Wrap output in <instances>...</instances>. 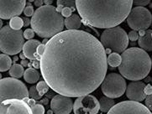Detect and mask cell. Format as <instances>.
<instances>
[{"label": "cell", "mask_w": 152, "mask_h": 114, "mask_svg": "<svg viewBox=\"0 0 152 114\" xmlns=\"http://www.w3.org/2000/svg\"><path fill=\"white\" fill-rule=\"evenodd\" d=\"M45 50V45L44 44H40V45L38 46V49H37V53L39 54L40 56H42L43 54H44Z\"/></svg>", "instance_id": "35"}, {"label": "cell", "mask_w": 152, "mask_h": 114, "mask_svg": "<svg viewBox=\"0 0 152 114\" xmlns=\"http://www.w3.org/2000/svg\"><path fill=\"white\" fill-rule=\"evenodd\" d=\"M10 25L14 30H21V28L24 26V20L20 17L15 16L12 19H10Z\"/></svg>", "instance_id": "25"}, {"label": "cell", "mask_w": 152, "mask_h": 114, "mask_svg": "<svg viewBox=\"0 0 152 114\" xmlns=\"http://www.w3.org/2000/svg\"><path fill=\"white\" fill-rule=\"evenodd\" d=\"M30 92L21 81L14 77L2 78L0 81V102L11 98L29 99Z\"/></svg>", "instance_id": "7"}, {"label": "cell", "mask_w": 152, "mask_h": 114, "mask_svg": "<svg viewBox=\"0 0 152 114\" xmlns=\"http://www.w3.org/2000/svg\"><path fill=\"white\" fill-rule=\"evenodd\" d=\"M99 103H100V109L103 113H108V111L115 105L113 98L108 97L107 96L101 97Z\"/></svg>", "instance_id": "20"}, {"label": "cell", "mask_w": 152, "mask_h": 114, "mask_svg": "<svg viewBox=\"0 0 152 114\" xmlns=\"http://www.w3.org/2000/svg\"><path fill=\"white\" fill-rule=\"evenodd\" d=\"M118 65L120 74L129 81H140L147 76L151 70V59L145 50L138 47L126 49L121 55Z\"/></svg>", "instance_id": "3"}, {"label": "cell", "mask_w": 152, "mask_h": 114, "mask_svg": "<svg viewBox=\"0 0 152 114\" xmlns=\"http://www.w3.org/2000/svg\"><path fill=\"white\" fill-rule=\"evenodd\" d=\"M64 7H69L75 11L77 8L76 0H57V9L61 12Z\"/></svg>", "instance_id": "24"}, {"label": "cell", "mask_w": 152, "mask_h": 114, "mask_svg": "<svg viewBox=\"0 0 152 114\" xmlns=\"http://www.w3.org/2000/svg\"><path fill=\"white\" fill-rule=\"evenodd\" d=\"M28 1H29V2H30V3H31V2H34V0H28Z\"/></svg>", "instance_id": "44"}, {"label": "cell", "mask_w": 152, "mask_h": 114, "mask_svg": "<svg viewBox=\"0 0 152 114\" xmlns=\"http://www.w3.org/2000/svg\"><path fill=\"white\" fill-rule=\"evenodd\" d=\"M138 45L145 51H152V30L140 31V36L138 40Z\"/></svg>", "instance_id": "17"}, {"label": "cell", "mask_w": 152, "mask_h": 114, "mask_svg": "<svg viewBox=\"0 0 152 114\" xmlns=\"http://www.w3.org/2000/svg\"><path fill=\"white\" fill-rule=\"evenodd\" d=\"M127 85L122 75L109 73L101 84V89L105 96L111 98H118L126 91Z\"/></svg>", "instance_id": "8"}, {"label": "cell", "mask_w": 152, "mask_h": 114, "mask_svg": "<svg viewBox=\"0 0 152 114\" xmlns=\"http://www.w3.org/2000/svg\"><path fill=\"white\" fill-rule=\"evenodd\" d=\"M151 0H133V4H134L135 6H146L150 3Z\"/></svg>", "instance_id": "32"}, {"label": "cell", "mask_w": 152, "mask_h": 114, "mask_svg": "<svg viewBox=\"0 0 152 114\" xmlns=\"http://www.w3.org/2000/svg\"><path fill=\"white\" fill-rule=\"evenodd\" d=\"M145 105L151 111H152V93L150 95H147V97H145Z\"/></svg>", "instance_id": "34"}, {"label": "cell", "mask_w": 152, "mask_h": 114, "mask_svg": "<svg viewBox=\"0 0 152 114\" xmlns=\"http://www.w3.org/2000/svg\"><path fill=\"white\" fill-rule=\"evenodd\" d=\"M30 97L31 98H34L35 100H38V99H40L41 98V96L39 94V91L37 90L36 88V86H31L30 89Z\"/></svg>", "instance_id": "27"}, {"label": "cell", "mask_w": 152, "mask_h": 114, "mask_svg": "<svg viewBox=\"0 0 152 114\" xmlns=\"http://www.w3.org/2000/svg\"><path fill=\"white\" fill-rule=\"evenodd\" d=\"M145 86L143 81H133L127 86L126 88V96L129 100L142 102L145 99L147 95L145 91Z\"/></svg>", "instance_id": "15"}, {"label": "cell", "mask_w": 152, "mask_h": 114, "mask_svg": "<svg viewBox=\"0 0 152 114\" xmlns=\"http://www.w3.org/2000/svg\"><path fill=\"white\" fill-rule=\"evenodd\" d=\"M21 64L23 65V66H27V65H29V63H28L25 59H23L22 60V63H21Z\"/></svg>", "instance_id": "42"}, {"label": "cell", "mask_w": 152, "mask_h": 114, "mask_svg": "<svg viewBox=\"0 0 152 114\" xmlns=\"http://www.w3.org/2000/svg\"><path fill=\"white\" fill-rule=\"evenodd\" d=\"M48 41H49V40H48V38H45V40H43V42H42V44H44V45H46Z\"/></svg>", "instance_id": "43"}, {"label": "cell", "mask_w": 152, "mask_h": 114, "mask_svg": "<svg viewBox=\"0 0 152 114\" xmlns=\"http://www.w3.org/2000/svg\"><path fill=\"white\" fill-rule=\"evenodd\" d=\"M145 91L146 95H150L152 93V86L151 85H148V86H145Z\"/></svg>", "instance_id": "37"}, {"label": "cell", "mask_w": 152, "mask_h": 114, "mask_svg": "<svg viewBox=\"0 0 152 114\" xmlns=\"http://www.w3.org/2000/svg\"><path fill=\"white\" fill-rule=\"evenodd\" d=\"M31 110H32V113L34 114H43L45 113V108L42 105L35 104L31 106Z\"/></svg>", "instance_id": "28"}, {"label": "cell", "mask_w": 152, "mask_h": 114, "mask_svg": "<svg viewBox=\"0 0 152 114\" xmlns=\"http://www.w3.org/2000/svg\"><path fill=\"white\" fill-rule=\"evenodd\" d=\"M129 39L131 40V41H136L137 40H139V34H138V32L136 30H132V31H130L129 33Z\"/></svg>", "instance_id": "33"}, {"label": "cell", "mask_w": 152, "mask_h": 114, "mask_svg": "<svg viewBox=\"0 0 152 114\" xmlns=\"http://www.w3.org/2000/svg\"><path fill=\"white\" fill-rule=\"evenodd\" d=\"M100 110V103L92 95L78 97L74 102L73 112L75 114H97Z\"/></svg>", "instance_id": "10"}, {"label": "cell", "mask_w": 152, "mask_h": 114, "mask_svg": "<svg viewBox=\"0 0 152 114\" xmlns=\"http://www.w3.org/2000/svg\"><path fill=\"white\" fill-rule=\"evenodd\" d=\"M41 43L37 40H29L24 45L23 48V53L25 54L26 58L29 60H39L41 59V56L37 53L38 46Z\"/></svg>", "instance_id": "16"}, {"label": "cell", "mask_w": 152, "mask_h": 114, "mask_svg": "<svg viewBox=\"0 0 152 114\" xmlns=\"http://www.w3.org/2000/svg\"><path fill=\"white\" fill-rule=\"evenodd\" d=\"M61 12V15H62L63 17H65V18H68V17H70V16L72 15L73 10L71 8H69V7H64Z\"/></svg>", "instance_id": "31"}, {"label": "cell", "mask_w": 152, "mask_h": 114, "mask_svg": "<svg viewBox=\"0 0 152 114\" xmlns=\"http://www.w3.org/2000/svg\"><path fill=\"white\" fill-rule=\"evenodd\" d=\"M107 60H108V64L111 67H118V65L121 64L122 57L121 55H119V53L113 52L109 54V55L107 57Z\"/></svg>", "instance_id": "23"}, {"label": "cell", "mask_w": 152, "mask_h": 114, "mask_svg": "<svg viewBox=\"0 0 152 114\" xmlns=\"http://www.w3.org/2000/svg\"><path fill=\"white\" fill-rule=\"evenodd\" d=\"M24 74H25V70H24L23 65L20 64L12 65L11 68L10 69V75L12 77L19 79L20 77H22Z\"/></svg>", "instance_id": "22"}, {"label": "cell", "mask_w": 152, "mask_h": 114, "mask_svg": "<svg viewBox=\"0 0 152 114\" xmlns=\"http://www.w3.org/2000/svg\"><path fill=\"white\" fill-rule=\"evenodd\" d=\"M1 114H30L32 113L31 107L25 100L19 98H11L1 102L0 104Z\"/></svg>", "instance_id": "13"}, {"label": "cell", "mask_w": 152, "mask_h": 114, "mask_svg": "<svg viewBox=\"0 0 152 114\" xmlns=\"http://www.w3.org/2000/svg\"><path fill=\"white\" fill-rule=\"evenodd\" d=\"M12 66V60L9 55L3 53L0 55V71L4 72L11 68Z\"/></svg>", "instance_id": "21"}, {"label": "cell", "mask_w": 152, "mask_h": 114, "mask_svg": "<svg viewBox=\"0 0 152 114\" xmlns=\"http://www.w3.org/2000/svg\"><path fill=\"white\" fill-rule=\"evenodd\" d=\"M65 26L67 30H78L82 26V18L78 15H72L65 20Z\"/></svg>", "instance_id": "18"}, {"label": "cell", "mask_w": 152, "mask_h": 114, "mask_svg": "<svg viewBox=\"0 0 152 114\" xmlns=\"http://www.w3.org/2000/svg\"><path fill=\"white\" fill-rule=\"evenodd\" d=\"M101 41L86 31L68 30L50 38L40 59L44 80L54 91L70 97L90 94L108 70Z\"/></svg>", "instance_id": "1"}, {"label": "cell", "mask_w": 152, "mask_h": 114, "mask_svg": "<svg viewBox=\"0 0 152 114\" xmlns=\"http://www.w3.org/2000/svg\"><path fill=\"white\" fill-rule=\"evenodd\" d=\"M53 3V0H44V4L45 5H51Z\"/></svg>", "instance_id": "41"}, {"label": "cell", "mask_w": 152, "mask_h": 114, "mask_svg": "<svg viewBox=\"0 0 152 114\" xmlns=\"http://www.w3.org/2000/svg\"><path fill=\"white\" fill-rule=\"evenodd\" d=\"M26 0H0V17L2 20H10L24 12Z\"/></svg>", "instance_id": "12"}, {"label": "cell", "mask_w": 152, "mask_h": 114, "mask_svg": "<svg viewBox=\"0 0 152 114\" xmlns=\"http://www.w3.org/2000/svg\"><path fill=\"white\" fill-rule=\"evenodd\" d=\"M34 3L35 7L39 8V7L43 6V4H44V0H34Z\"/></svg>", "instance_id": "36"}, {"label": "cell", "mask_w": 152, "mask_h": 114, "mask_svg": "<svg viewBox=\"0 0 152 114\" xmlns=\"http://www.w3.org/2000/svg\"><path fill=\"white\" fill-rule=\"evenodd\" d=\"M34 100L35 99H34V98L28 100V104L30 105V106H33V105L35 104V101Z\"/></svg>", "instance_id": "40"}, {"label": "cell", "mask_w": 152, "mask_h": 114, "mask_svg": "<svg viewBox=\"0 0 152 114\" xmlns=\"http://www.w3.org/2000/svg\"><path fill=\"white\" fill-rule=\"evenodd\" d=\"M73 101L70 97L56 95L50 102V108L56 114H69L73 111Z\"/></svg>", "instance_id": "14"}, {"label": "cell", "mask_w": 152, "mask_h": 114, "mask_svg": "<svg viewBox=\"0 0 152 114\" xmlns=\"http://www.w3.org/2000/svg\"><path fill=\"white\" fill-rule=\"evenodd\" d=\"M151 63H152V57H151Z\"/></svg>", "instance_id": "45"}, {"label": "cell", "mask_w": 152, "mask_h": 114, "mask_svg": "<svg viewBox=\"0 0 152 114\" xmlns=\"http://www.w3.org/2000/svg\"><path fill=\"white\" fill-rule=\"evenodd\" d=\"M129 40L125 30L118 25L105 29L100 36V41L103 47L117 53H123L127 49Z\"/></svg>", "instance_id": "6"}, {"label": "cell", "mask_w": 152, "mask_h": 114, "mask_svg": "<svg viewBox=\"0 0 152 114\" xmlns=\"http://www.w3.org/2000/svg\"><path fill=\"white\" fill-rule=\"evenodd\" d=\"M34 30L33 29H26L24 32V36L26 40H32L34 37Z\"/></svg>", "instance_id": "29"}, {"label": "cell", "mask_w": 152, "mask_h": 114, "mask_svg": "<svg viewBox=\"0 0 152 114\" xmlns=\"http://www.w3.org/2000/svg\"><path fill=\"white\" fill-rule=\"evenodd\" d=\"M23 20H24V26H25V27H28V26L31 24V20H29L28 17H27V18H24Z\"/></svg>", "instance_id": "38"}, {"label": "cell", "mask_w": 152, "mask_h": 114, "mask_svg": "<svg viewBox=\"0 0 152 114\" xmlns=\"http://www.w3.org/2000/svg\"><path fill=\"white\" fill-rule=\"evenodd\" d=\"M36 88L39 91L40 96L43 97L46 92H48V91L50 89V86L44 80V81H40L38 82V84L36 85Z\"/></svg>", "instance_id": "26"}, {"label": "cell", "mask_w": 152, "mask_h": 114, "mask_svg": "<svg viewBox=\"0 0 152 114\" xmlns=\"http://www.w3.org/2000/svg\"><path fill=\"white\" fill-rule=\"evenodd\" d=\"M24 79L26 82L30 84H34L36 83L39 79V71L35 68L30 67L25 70L24 74Z\"/></svg>", "instance_id": "19"}, {"label": "cell", "mask_w": 152, "mask_h": 114, "mask_svg": "<svg viewBox=\"0 0 152 114\" xmlns=\"http://www.w3.org/2000/svg\"><path fill=\"white\" fill-rule=\"evenodd\" d=\"M30 25L39 37L52 38L63 31L65 20L57 8L43 5L35 10Z\"/></svg>", "instance_id": "4"}, {"label": "cell", "mask_w": 152, "mask_h": 114, "mask_svg": "<svg viewBox=\"0 0 152 114\" xmlns=\"http://www.w3.org/2000/svg\"><path fill=\"white\" fill-rule=\"evenodd\" d=\"M25 36L21 30H14L10 25H5L0 30V49L3 53L15 55L23 50Z\"/></svg>", "instance_id": "5"}, {"label": "cell", "mask_w": 152, "mask_h": 114, "mask_svg": "<svg viewBox=\"0 0 152 114\" xmlns=\"http://www.w3.org/2000/svg\"><path fill=\"white\" fill-rule=\"evenodd\" d=\"M127 24L133 30H147L151 25L152 15L150 10L143 6L133 8L127 17Z\"/></svg>", "instance_id": "9"}, {"label": "cell", "mask_w": 152, "mask_h": 114, "mask_svg": "<svg viewBox=\"0 0 152 114\" xmlns=\"http://www.w3.org/2000/svg\"><path fill=\"white\" fill-rule=\"evenodd\" d=\"M108 114H151V111L145 105L136 101H124L115 104L108 111Z\"/></svg>", "instance_id": "11"}, {"label": "cell", "mask_w": 152, "mask_h": 114, "mask_svg": "<svg viewBox=\"0 0 152 114\" xmlns=\"http://www.w3.org/2000/svg\"><path fill=\"white\" fill-rule=\"evenodd\" d=\"M32 65H33V66H34V68H40V63H39L37 60H34Z\"/></svg>", "instance_id": "39"}, {"label": "cell", "mask_w": 152, "mask_h": 114, "mask_svg": "<svg viewBox=\"0 0 152 114\" xmlns=\"http://www.w3.org/2000/svg\"><path fill=\"white\" fill-rule=\"evenodd\" d=\"M34 12H35V11H34V8H33V6H31V5H27L25 8V9H24V14H25V16H27V17L33 16L34 14Z\"/></svg>", "instance_id": "30"}, {"label": "cell", "mask_w": 152, "mask_h": 114, "mask_svg": "<svg viewBox=\"0 0 152 114\" xmlns=\"http://www.w3.org/2000/svg\"><path fill=\"white\" fill-rule=\"evenodd\" d=\"M76 4L86 23L98 29H108L127 19L133 0H76Z\"/></svg>", "instance_id": "2"}]
</instances>
